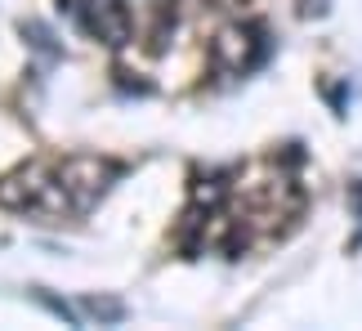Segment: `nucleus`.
<instances>
[{"label":"nucleus","instance_id":"nucleus-2","mask_svg":"<svg viewBox=\"0 0 362 331\" xmlns=\"http://www.w3.org/2000/svg\"><path fill=\"white\" fill-rule=\"evenodd\" d=\"M81 23L112 50H121V45L134 40V13H130V5H121V0H86Z\"/></svg>","mask_w":362,"mask_h":331},{"label":"nucleus","instance_id":"nucleus-3","mask_svg":"<svg viewBox=\"0 0 362 331\" xmlns=\"http://www.w3.org/2000/svg\"><path fill=\"white\" fill-rule=\"evenodd\" d=\"M215 59L228 72H250L264 59V32L259 27H224L215 36Z\"/></svg>","mask_w":362,"mask_h":331},{"label":"nucleus","instance_id":"nucleus-4","mask_svg":"<svg viewBox=\"0 0 362 331\" xmlns=\"http://www.w3.org/2000/svg\"><path fill=\"white\" fill-rule=\"evenodd\" d=\"M86 313H94L99 323H121L125 318V305H121V300H107V296H90L86 300Z\"/></svg>","mask_w":362,"mask_h":331},{"label":"nucleus","instance_id":"nucleus-1","mask_svg":"<svg viewBox=\"0 0 362 331\" xmlns=\"http://www.w3.org/2000/svg\"><path fill=\"white\" fill-rule=\"evenodd\" d=\"M117 175H121V166L103 161V157H67L59 166V179H63V192H67V202H72V211H90V206L112 188Z\"/></svg>","mask_w":362,"mask_h":331}]
</instances>
